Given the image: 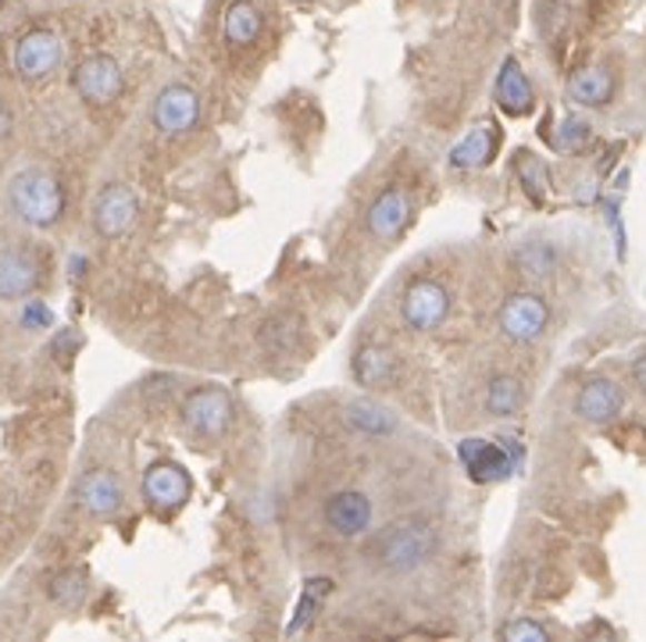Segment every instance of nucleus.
I'll return each mask as SVG.
<instances>
[{"label":"nucleus","instance_id":"nucleus-7","mask_svg":"<svg viewBox=\"0 0 646 642\" xmlns=\"http://www.w3.org/2000/svg\"><path fill=\"white\" fill-rule=\"evenodd\" d=\"M90 218H93V229L100 240H122V235L132 232L136 222H140V197L132 193V185L111 182L97 193Z\"/></svg>","mask_w":646,"mask_h":642},{"label":"nucleus","instance_id":"nucleus-3","mask_svg":"<svg viewBox=\"0 0 646 642\" xmlns=\"http://www.w3.org/2000/svg\"><path fill=\"white\" fill-rule=\"evenodd\" d=\"M182 425L203 443H218L232 425V400L222 385H197L182 400Z\"/></svg>","mask_w":646,"mask_h":642},{"label":"nucleus","instance_id":"nucleus-22","mask_svg":"<svg viewBox=\"0 0 646 642\" xmlns=\"http://www.w3.org/2000/svg\"><path fill=\"white\" fill-rule=\"evenodd\" d=\"M615 93V79L607 69H583L568 79V100L579 108H604Z\"/></svg>","mask_w":646,"mask_h":642},{"label":"nucleus","instance_id":"nucleus-23","mask_svg":"<svg viewBox=\"0 0 646 642\" xmlns=\"http://www.w3.org/2000/svg\"><path fill=\"white\" fill-rule=\"evenodd\" d=\"M525 408V385L515 375H497L486 385V414L489 418H515Z\"/></svg>","mask_w":646,"mask_h":642},{"label":"nucleus","instance_id":"nucleus-29","mask_svg":"<svg viewBox=\"0 0 646 642\" xmlns=\"http://www.w3.org/2000/svg\"><path fill=\"white\" fill-rule=\"evenodd\" d=\"M525 161H521V179H525V185H529V190H543V185H547V168H543L533 154H521Z\"/></svg>","mask_w":646,"mask_h":642},{"label":"nucleus","instance_id":"nucleus-10","mask_svg":"<svg viewBox=\"0 0 646 642\" xmlns=\"http://www.w3.org/2000/svg\"><path fill=\"white\" fill-rule=\"evenodd\" d=\"M497 321H500V332L511 343H536L550 325V308L536 293H511L504 300Z\"/></svg>","mask_w":646,"mask_h":642},{"label":"nucleus","instance_id":"nucleus-21","mask_svg":"<svg viewBox=\"0 0 646 642\" xmlns=\"http://www.w3.org/2000/svg\"><path fill=\"white\" fill-rule=\"evenodd\" d=\"M261 29H265V19H261L258 4H250V0H232L226 11V22H222L226 43L232 50H247L261 40Z\"/></svg>","mask_w":646,"mask_h":642},{"label":"nucleus","instance_id":"nucleus-15","mask_svg":"<svg viewBox=\"0 0 646 642\" xmlns=\"http://www.w3.org/2000/svg\"><path fill=\"white\" fill-rule=\"evenodd\" d=\"M76 500L90 518H115L122 511L126 493H122V482L111 471H87L76 485Z\"/></svg>","mask_w":646,"mask_h":642},{"label":"nucleus","instance_id":"nucleus-25","mask_svg":"<svg viewBox=\"0 0 646 642\" xmlns=\"http://www.w3.org/2000/svg\"><path fill=\"white\" fill-rule=\"evenodd\" d=\"M518 268L529 279H550L557 268V250L543 240H529L518 247Z\"/></svg>","mask_w":646,"mask_h":642},{"label":"nucleus","instance_id":"nucleus-26","mask_svg":"<svg viewBox=\"0 0 646 642\" xmlns=\"http://www.w3.org/2000/svg\"><path fill=\"white\" fill-rule=\"evenodd\" d=\"M329 593H332V582H329V579H326V582H321V579H311L308 589H304L300 606H297V618H294L290 629H286V635H297V632L308 629V621L315 618V611H318L321 600H326Z\"/></svg>","mask_w":646,"mask_h":642},{"label":"nucleus","instance_id":"nucleus-13","mask_svg":"<svg viewBox=\"0 0 646 642\" xmlns=\"http://www.w3.org/2000/svg\"><path fill=\"white\" fill-rule=\"evenodd\" d=\"M43 268L32 250L8 247L0 250V300H26L40 290Z\"/></svg>","mask_w":646,"mask_h":642},{"label":"nucleus","instance_id":"nucleus-4","mask_svg":"<svg viewBox=\"0 0 646 642\" xmlns=\"http://www.w3.org/2000/svg\"><path fill=\"white\" fill-rule=\"evenodd\" d=\"M457 461L468 471V479L475 485L504 482L518 468L521 453L511 447V439H500V443H489V439H461L457 443Z\"/></svg>","mask_w":646,"mask_h":642},{"label":"nucleus","instance_id":"nucleus-32","mask_svg":"<svg viewBox=\"0 0 646 642\" xmlns=\"http://www.w3.org/2000/svg\"><path fill=\"white\" fill-rule=\"evenodd\" d=\"M633 375H636V382H639V390L646 393V358H643V361H636V368H633Z\"/></svg>","mask_w":646,"mask_h":642},{"label":"nucleus","instance_id":"nucleus-6","mask_svg":"<svg viewBox=\"0 0 646 642\" xmlns=\"http://www.w3.org/2000/svg\"><path fill=\"white\" fill-rule=\"evenodd\" d=\"M72 90L79 100H87L90 108H108L115 104L126 90V72L111 54H90L76 64L72 72Z\"/></svg>","mask_w":646,"mask_h":642},{"label":"nucleus","instance_id":"nucleus-27","mask_svg":"<svg viewBox=\"0 0 646 642\" xmlns=\"http://www.w3.org/2000/svg\"><path fill=\"white\" fill-rule=\"evenodd\" d=\"M500 635H504L507 642H547V639H550V632H547V629H543V624L529 621V618L507 621Z\"/></svg>","mask_w":646,"mask_h":642},{"label":"nucleus","instance_id":"nucleus-8","mask_svg":"<svg viewBox=\"0 0 646 642\" xmlns=\"http://www.w3.org/2000/svg\"><path fill=\"white\" fill-rule=\"evenodd\" d=\"M400 318L411 332H433L450 318V293L433 279H415L400 297Z\"/></svg>","mask_w":646,"mask_h":642},{"label":"nucleus","instance_id":"nucleus-31","mask_svg":"<svg viewBox=\"0 0 646 642\" xmlns=\"http://www.w3.org/2000/svg\"><path fill=\"white\" fill-rule=\"evenodd\" d=\"M11 129H14V114H11V108L4 104V97H0V140H8V137H11Z\"/></svg>","mask_w":646,"mask_h":642},{"label":"nucleus","instance_id":"nucleus-18","mask_svg":"<svg viewBox=\"0 0 646 642\" xmlns=\"http://www.w3.org/2000/svg\"><path fill=\"white\" fill-rule=\"evenodd\" d=\"M497 104H500L504 114H511V118L533 114V108H536V90H533L529 76H525V69H521L515 58H507L500 64V76H497Z\"/></svg>","mask_w":646,"mask_h":642},{"label":"nucleus","instance_id":"nucleus-17","mask_svg":"<svg viewBox=\"0 0 646 642\" xmlns=\"http://www.w3.org/2000/svg\"><path fill=\"white\" fill-rule=\"evenodd\" d=\"M622 408H625V393L610 379H593L589 385H583L579 400H575V411L589 425H607V421H615L622 414Z\"/></svg>","mask_w":646,"mask_h":642},{"label":"nucleus","instance_id":"nucleus-14","mask_svg":"<svg viewBox=\"0 0 646 642\" xmlns=\"http://www.w3.org/2000/svg\"><path fill=\"white\" fill-rule=\"evenodd\" d=\"M376 521V506L365 493L357 489H344V493H332L326 503V525L339 535V539H357L371 529Z\"/></svg>","mask_w":646,"mask_h":642},{"label":"nucleus","instance_id":"nucleus-9","mask_svg":"<svg viewBox=\"0 0 646 642\" xmlns=\"http://www.w3.org/2000/svg\"><path fill=\"white\" fill-rule=\"evenodd\" d=\"M64 61V43L58 32L50 29H32L14 43V72L26 82H43L50 79Z\"/></svg>","mask_w":646,"mask_h":642},{"label":"nucleus","instance_id":"nucleus-5","mask_svg":"<svg viewBox=\"0 0 646 642\" xmlns=\"http://www.w3.org/2000/svg\"><path fill=\"white\" fill-rule=\"evenodd\" d=\"M150 122L168 140H179L186 132H193L200 122V97L186 82H168L158 90L155 104H150Z\"/></svg>","mask_w":646,"mask_h":642},{"label":"nucleus","instance_id":"nucleus-30","mask_svg":"<svg viewBox=\"0 0 646 642\" xmlns=\"http://www.w3.org/2000/svg\"><path fill=\"white\" fill-rule=\"evenodd\" d=\"M26 325H50V311L43 308V303L32 300L26 308Z\"/></svg>","mask_w":646,"mask_h":642},{"label":"nucleus","instance_id":"nucleus-1","mask_svg":"<svg viewBox=\"0 0 646 642\" xmlns=\"http://www.w3.org/2000/svg\"><path fill=\"white\" fill-rule=\"evenodd\" d=\"M8 211L29 229H54L64 214V185L47 168H22L8 179Z\"/></svg>","mask_w":646,"mask_h":642},{"label":"nucleus","instance_id":"nucleus-11","mask_svg":"<svg viewBox=\"0 0 646 642\" xmlns=\"http://www.w3.org/2000/svg\"><path fill=\"white\" fill-rule=\"evenodd\" d=\"M140 489H143V500H147L150 511L172 514V511H179V506H182L186 500H190L193 482H190V475H186V471H182L179 464H172V461H158V464H150V468L143 471Z\"/></svg>","mask_w":646,"mask_h":642},{"label":"nucleus","instance_id":"nucleus-28","mask_svg":"<svg viewBox=\"0 0 646 642\" xmlns=\"http://www.w3.org/2000/svg\"><path fill=\"white\" fill-rule=\"evenodd\" d=\"M586 140H589V126L583 122V118H565V126H560L557 137H554V147L557 150H579Z\"/></svg>","mask_w":646,"mask_h":642},{"label":"nucleus","instance_id":"nucleus-20","mask_svg":"<svg viewBox=\"0 0 646 642\" xmlns=\"http://www.w3.org/2000/svg\"><path fill=\"white\" fill-rule=\"evenodd\" d=\"M344 418H347V425H350L354 432L371 435V439L397 432V414L389 411V408H382V403H379V400H371V397H357V400H350L347 408H344Z\"/></svg>","mask_w":646,"mask_h":642},{"label":"nucleus","instance_id":"nucleus-12","mask_svg":"<svg viewBox=\"0 0 646 642\" xmlns=\"http://www.w3.org/2000/svg\"><path fill=\"white\" fill-rule=\"evenodd\" d=\"M411 214H415V204H411V197H407V190L389 185V190H382L371 200V208L365 214V229L376 243H394L407 229V222H411Z\"/></svg>","mask_w":646,"mask_h":642},{"label":"nucleus","instance_id":"nucleus-2","mask_svg":"<svg viewBox=\"0 0 646 642\" xmlns=\"http://www.w3.org/2000/svg\"><path fill=\"white\" fill-rule=\"evenodd\" d=\"M433 553H436V532L425 521H397L371 546V556L389 574H411L429 564Z\"/></svg>","mask_w":646,"mask_h":642},{"label":"nucleus","instance_id":"nucleus-24","mask_svg":"<svg viewBox=\"0 0 646 642\" xmlns=\"http://www.w3.org/2000/svg\"><path fill=\"white\" fill-rule=\"evenodd\" d=\"M87 593H90L87 574L76 571V568L58 571L54 579H50V585H47V596L54 600L58 606H64V611H76V606H82V600H87Z\"/></svg>","mask_w":646,"mask_h":642},{"label":"nucleus","instance_id":"nucleus-16","mask_svg":"<svg viewBox=\"0 0 646 642\" xmlns=\"http://www.w3.org/2000/svg\"><path fill=\"white\" fill-rule=\"evenodd\" d=\"M354 379L365 390H394L400 379V361L394 350L379 343H365L354 350Z\"/></svg>","mask_w":646,"mask_h":642},{"label":"nucleus","instance_id":"nucleus-19","mask_svg":"<svg viewBox=\"0 0 646 642\" xmlns=\"http://www.w3.org/2000/svg\"><path fill=\"white\" fill-rule=\"evenodd\" d=\"M500 147V132L493 126H475L468 137L450 150V164L461 168V172H475V168H486Z\"/></svg>","mask_w":646,"mask_h":642}]
</instances>
